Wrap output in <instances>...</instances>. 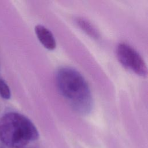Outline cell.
I'll use <instances>...</instances> for the list:
<instances>
[{
	"label": "cell",
	"mask_w": 148,
	"mask_h": 148,
	"mask_svg": "<svg viewBox=\"0 0 148 148\" xmlns=\"http://www.w3.org/2000/svg\"><path fill=\"white\" fill-rule=\"evenodd\" d=\"M0 95L5 99H9L11 97V92L6 82L0 77Z\"/></svg>",
	"instance_id": "obj_6"
},
{
	"label": "cell",
	"mask_w": 148,
	"mask_h": 148,
	"mask_svg": "<svg viewBox=\"0 0 148 148\" xmlns=\"http://www.w3.org/2000/svg\"><path fill=\"white\" fill-rule=\"evenodd\" d=\"M116 55L120 62L125 68L141 76L147 75V66L144 60L130 45L119 43L116 48Z\"/></svg>",
	"instance_id": "obj_3"
},
{
	"label": "cell",
	"mask_w": 148,
	"mask_h": 148,
	"mask_svg": "<svg viewBox=\"0 0 148 148\" xmlns=\"http://www.w3.org/2000/svg\"><path fill=\"white\" fill-rule=\"evenodd\" d=\"M34 123L25 116L9 112L0 119V140L12 148H22L39 138Z\"/></svg>",
	"instance_id": "obj_2"
},
{
	"label": "cell",
	"mask_w": 148,
	"mask_h": 148,
	"mask_svg": "<svg viewBox=\"0 0 148 148\" xmlns=\"http://www.w3.org/2000/svg\"><path fill=\"white\" fill-rule=\"evenodd\" d=\"M76 23L78 25L89 35L93 38H97L98 36V32L97 31L95 27L87 20L82 18H77Z\"/></svg>",
	"instance_id": "obj_5"
},
{
	"label": "cell",
	"mask_w": 148,
	"mask_h": 148,
	"mask_svg": "<svg viewBox=\"0 0 148 148\" xmlns=\"http://www.w3.org/2000/svg\"><path fill=\"white\" fill-rule=\"evenodd\" d=\"M35 32L40 42L49 49L53 50L56 47V42L53 34L45 26L38 24L35 27Z\"/></svg>",
	"instance_id": "obj_4"
},
{
	"label": "cell",
	"mask_w": 148,
	"mask_h": 148,
	"mask_svg": "<svg viewBox=\"0 0 148 148\" xmlns=\"http://www.w3.org/2000/svg\"><path fill=\"white\" fill-rule=\"evenodd\" d=\"M56 80L60 94L76 112L85 114L91 111V92L80 73L71 67H61L56 73Z\"/></svg>",
	"instance_id": "obj_1"
}]
</instances>
